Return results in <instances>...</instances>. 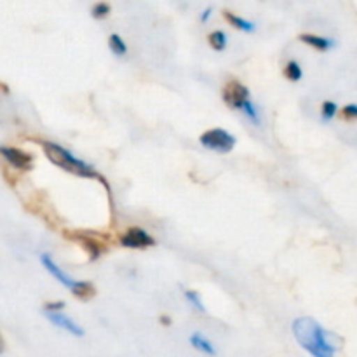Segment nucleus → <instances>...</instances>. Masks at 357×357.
Masks as SVG:
<instances>
[{
  "label": "nucleus",
  "instance_id": "f257e3e1",
  "mask_svg": "<svg viewBox=\"0 0 357 357\" xmlns=\"http://www.w3.org/2000/svg\"><path fill=\"white\" fill-rule=\"evenodd\" d=\"M293 335L296 342L312 357H335L337 349L328 340V333L312 317H298L293 321Z\"/></svg>",
  "mask_w": 357,
  "mask_h": 357
},
{
  "label": "nucleus",
  "instance_id": "f03ea898",
  "mask_svg": "<svg viewBox=\"0 0 357 357\" xmlns=\"http://www.w3.org/2000/svg\"><path fill=\"white\" fill-rule=\"evenodd\" d=\"M40 145L44 146L45 157H47L52 164L61 167V169L68 171V173L75 174V176H80V178H100L96 173H94L93 166H89L87 162L80 160L79 157L73 155V153L70 152V150H66L65 146L52 142H40Z\"/></svg>",
  "mask_w": 357,
  "mask_h": 357
},
{
  "label": "nucleus",
  "instance_id": "7ed1b4c3",
  "mask_svg": "<svg viewBox=\"0 0 357 357\" xmlns=\"http://www.w3.org/2000/svg\"><path fill=\"white\" fill-rule=\"evenodd\" d=\"M199 139H201V145L204 146V149L213 150V152L218 153H229L237 143L236 136L230 135L229 131H225V129L222 128H215L202 132Z\"/></svg>",
  "mask_w": 357,
  "mask_h": 357
},
{
  "label": "nucleus",
  "instance_id": "20e7f679",
  "mask_svg": "<svg viewBox=\"0 0 357 357\" xmlns=\"http://www.w3.org/2000/svg\"><path fill=\"white\" fill-rule=\"evenodd\" d=\"M223 100L229 105L230 108H237V110H243L244 105L248 101H251L250 98V89L246 86H243L237 80H230L223 87Z\"/></svg>",
  "mask_w": 357,
  "mask_h": 357
},
{
  "label": "nucleus",
  "instance_id": "39448f33",
  "mask_svg": "<svg viewBox=\"0 0 357 357\" xmlns=\"http://www.w3.org/2000/svg\"><path fill=\"white\" fill-rule=\"evenodd\" d=\"M121 244L124 248H131V250H145V248L153 246L155 241H153V237L149 236L143 229L132 227V229H129L124 236H121Z\"/></svg>",
  "mask_w": 357,
  "mask_h": 357
},
{
  "label": "nucleus",
  "instance_id": "423d86ee",
  "mask_svg": "<svg viewBox=\"0 0 357 357\" xmlns=\"http://www.w3.org/2000/svg\"><path fill=\"white\" fill-rule=\"evenodd\" d=\"M0 155L7 160L13 167L16 169H31V164H33V155L23 150H17L14 146H0Z\"/></svg>",
  "mask_w": 357,
  "mask_h": 357
},
{
  "label": "nucleus",
  "instance_id": "0eeeda50",
  "mask_svg": "<svg viewBox=\"0 0 357 357\" xmlns=\"http://www.w3.org/2000/svg\"><path fill=\"white\" fill-rule=\"evenodd\" d=\"M40 261H42V265H44V268L45 271L49 272V274L52 275V278L56 279V281L59 282V284H63L65 286V288H68L70 291H72L73 289V286H75V279H72L70 278L68 274H66L65 271H63L61 267H59V265H56V261L52 260V257L49 253H44L40 257Z\"/></svg>",
  "mask_w": 357,
  "mask_h": 357
},
{
  "label": "nucleus",
  "instance_id": "6e6552de",
  "mask_svg": "<svg viewBox=\"0 0 357 357\" xmlns=\"http://www.w3.org/2000/svg\"><path fill=\"white\" fill-rule=\"evenodd\" d=\"M70 239L75 241V243H79L80 246L84 248V250L89 253V258L91 260H96L98 257H100L101 253H103L107 248L103 246V244L100 243V241L96 239V237L89 236V234H84V232H68Z\"/></svg>",
  "mask_w": 357,
  "mask_h": 357
},
{
  "label": "nucleus",
  "instance_id": "1a4fd4ad",
  "mask_svg": "<svg viewBox=\"0 0 357 357\" xmlns=\"http://www.w3.org/2000/svg\"><path fill=\"white\" fill-rule=\"evenodd\" d=\"M44 314H45V317H47V319L54 324V326L68 331V333H72L73 337H84L82 328H80L75 321L70 319L68 316H65L63 312H44Z\"/></svg>",
  "mask_w": 357,
  "mask_h": 357
},
{
  "label": "nucleus",
  "instance_id": "9d476101",
  "mask_svg": "<svg viewBox=\"0 0 357 357\" xmlns=\"http://www.w3.org/2000/svg\"><path fill=\"white\" fill-rule=\"evenodd\" d=\"M300 40L305 42V44H309V45H312V47L319 49V51H328V49L335 47L333 40H330V38H324V37H317V35L303 33V35H300Z\"/></svg>",
  "mask_w": 357,
  "mask_h": 357
},
{
  "label": "nucleus",
  "instance_id": "9b49d317",
  "mask_svg": "<svg viewBox=\"0 0 357 357\" xmlns=\"http://www.w3.org/2000/svg\"><path fill=\"white\" fill-rule=\"evenodd\" d=\"M223 16H225V20L229 21L234 28H237V30L248 31V33H253L255 31V23H251V21L237 16V14H232V13H229V10H225V13H223Z\"/></svg>",
  "mask_w": 357,
  "mask_h": 357
},
{
  "label": "nucleus",
  "instance_id": "f8f14e48",
  "mask_svg": "<svg viewBox=\"0 0 357 357\" xmlns=\"http://www.w3.org/2000/svg\"><path fill=\"white\" fill-rule=\"evenodd\" d=\"M72 293H73V296H77V298L89 300V298H93L94 295H96V289H94V286L91 284V282L77 281L75 286H73Z\"/></svg>",
  "mask_w": 357,
  "mask_h": 357
},
{
  "label": "nucleus",
  "instance_id": "ddd939ff",
  "mask_svg": "<svg viewBox=\"0 0 357 357\" xmlns=\"http://www.w3.org/2000/svg\"><path fill=\"white\" fill-rule=\"evenodd\" d=\"M190 344L197 349L199 352H204L208 356H215L216 354V349L213 347V344L209 340H206L201 333H194L190 337Z\"/></svg>",
  "mask_w": 357,
  "mask_h": 357
},
{
  "label": "nucleus",
  "instance_id": "4468645a",
  "mask_svg": "<svg viewBox=\"0 0 357 357\" xmlns=\"http://www.w3.org/2000/svg\"><path fill=\"white\" fill-rule=\"evenodd\" d=\"M108 45H110V51L114 52L115 56H124L128 52V45L122 40L121 35L112 33L110 38H108Z\"/></svg>",
  "mask_w": 357,
  "mask_h": 357
},
{
  "label": "nucleus",
  "instance_id": "2eb2a0df",
  "mask_svg": "<svg viewBox=\"0 0 357 357\" xmlns=\"http://www.w3.org/2000/svg\"><path fill=\"white\" fill-rule=\"evenodd\" d=\"M208 40H209V44H211V47L215 49V51H225L227 42H229V40H227L225 31H222V30H216V31H213V33H209Z\"/></svg>",
  "mask_w": 357,
  "mask_h": 357
},
{
  "label": "nucleus",
  "instance_id": "dca6fc26",
  "mask_svg": "<svg viewBox=\"0 0 357 357\" xmlns=\"http://www.w3.org/2000/svg\"><path fill=\"white\" fill-rule=\"evenodd\" d=\"M284 75L288 77L289 80H293V82H298V80L303 77L302 66H300L296 61H289L284 68Z\"/></svg>",
  "mask_w": 357,
  "mask_h": 357
},
{
  "label": "nucleus",
  "instance_id": "f3484780",
  "mask_svg": "<svg viewBox=\"0 0 357 357\" xmlns=\"http://www.w3.org/2000/svg\"><path fill=\"white\" fill-rule=\"evenodd\" d=\"M110 10H112L110 3L98 2L93 6L91 13H93V17H96V20H103V17H107L108 14H110Z\"/></svg>",
  "mask_w": 357,
  "mask_h": 357
},
{
  "label": "nucleus",
  "instance_id": "a211bd4d",
  "mask_svg": "<svg viewBox=\"0 0 357 357\" xmlns=\"http://www.w3.org/2000/svg\"><path fill=\"white\" fill-rule=\"evenodd\" d=\"M185 298H187L188 303H190V305H194L195 310H199V312H204L206 310L204 303H202V300H201V295H199L197 291H192V289H188V291H185Z\"/></svg>",
  "mask_w": 357,
  "mask_h": 357
},
{
  "label": "nucleus",
  "instance_id": "6ab92c4d",
  "mask_svg": "<svg viewBox=\"0 0 357 357\" xmlns=\"http://www.w3.org/2000/svg\"><path fill=\"white\" fill-rule=\"evenodd\" d=\"M337 103H333V101H324L323 108H321V117H323V121H330V119H333L337 115Z\"/></svg>",
  "mask_w": 357,
  "mask_h": 357
},
{
  "label": "nucleus",
  "instance_id": "aec40b11",
  "mask_svg": "<svg viewBox=\"0 0 357 357\" xmlns=\"http://www.w3.org/2000/svg\"><path fill=\"white\" fill-rule=\"evenodd\" d=\"M65 307L63 302H54V303H45L44 305V312H59V310Z\"/></svg>",
  "mask_w": 357,
  "mask_h": 357
},
{
  "label": "nucleus",
  "instance_id": "412c9836",
  "mask_svg": "<svg viewBox=\"0 0 357 357\" xmlns=\"http://www.w3.org/2000/svg\"><path fill=\"white\" fill-rule=\"evenodd\" d=\"M344 117H347V119L357 117V107H356V105H347V107L344 108Z\"/></svg>",
  "mask_w": 357,
  "mask_h": 357
},
{
  "label": "nucleus",
  "instance_id": "4be33fe9",
  "mask_svg": "<svg viewBox=\"0 0 357 357\" xmlns=\"http://www.w3.org/2000/svg\"><path fill=\"white\" fill-rule=\"evenodd\" d=\"M211 13H213V7H208V9L204 10V13H202V16H201V21H208L209 20V16H211Z\"/></svg>",
  "mask_w": 357,
  "mask_h": 357
},
{
  "label": "nucleus",
  "instance_id": "5701e85b",
  "mask_svg": "<svg viewBox=\"0 0 357 357\" xmlns=\"http://www.w3.org/2000/svg\"><path fill=\"white\" fill-rule=\"evenodd\" d=\"M3 347H6V345H3V338H2V335H0V354L3 352Z\"/></svg>",
  "mask_w": 357,
  "mask_h": 357
},
{
  "label": "nucleus",
  "instance_id": "b1692460",
  "mask_svg": "<svg viewBox=\"0 0 357 357\" xmlns=\"http://www.w3.org/2000/svg\"><path fill=\"white\" fill-rule=\"evenodd\" d=\"M160 323H164V324H169L171 321H169V317H160Z\"/></svg>",
  "mask_w": 357,
  "mask_h": 357
}]
</instances>
